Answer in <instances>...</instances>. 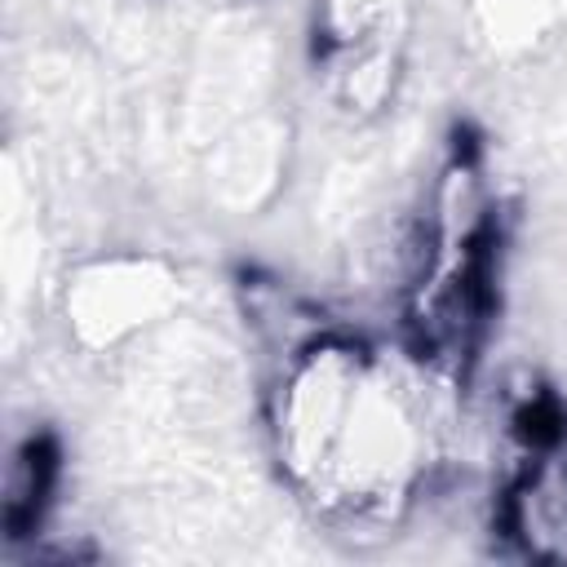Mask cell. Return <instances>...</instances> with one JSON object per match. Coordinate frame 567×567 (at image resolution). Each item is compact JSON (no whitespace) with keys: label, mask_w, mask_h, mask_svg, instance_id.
<instances>
[{"label":"cell","mask_w":567,"mask_h":567,"mask_svg":"<svg viewBox=\"0 0 567 567\" xmlns=\"http://www.w3.org/2000/svg\"><path fill=\"white\" fill-rule=\"evenodd\" d=\"M425 377L434 372L421 359L399 368L350 337L292 346L270 390L275 452L292 487L337 518L399 514L434 452Z\"/></svg>","instance_id":"cell-1"},{"label":"cell","mask_w":567,"mask_h":567,"mask_svg":"<svg viewBox=\"0 0 567 567\" xmlns=\"http://www.w3.org/2000/svg\"><path fill=\"white\" fill-rule=\"evenodd\" d=\"M496 208L470 159H456L434 195L425 261L412 292V359L434 377H461L496 306Z\"/></svg>","instance_id":"cell-2"},{"label":"cell","mask_w":567,"mask_h":567,"mask_svg":"<svg viewBox=\"0 0 567 567\" xmlns=\"http://www.w3.org/2000/svg\"><path fill=\"white\" fill-rule=\"evenodd\" d=\"M408 0H319L315 53L346 111H377L399 80Z\"/></svg>","instance_id":"cell-3"},{"label":"cell","mask_w":567,"mask_h":567,"mask_svg":"<svg viewBox=\"0 0 567 567\" xmlns=\"http://www.w3.org/2000/svg\"><path fill=\"white\" fill-rule=\"evenodd\" d=\"M49 474H53V456L44 443H27L13 474H9V501H4V518L13 527V536L40 518V505H44V492H49Z\"/></svg>","instance_id":"cell-4"}]
</instances>
